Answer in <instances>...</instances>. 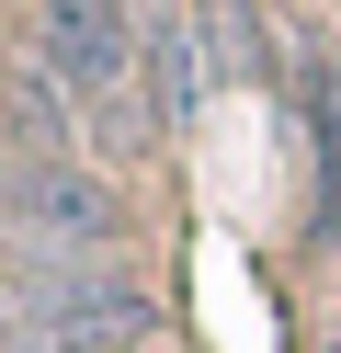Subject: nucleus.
Wrapping results in <instances>:
<instances>
[{
  "instance_id": "3",
  "label": "nucleus",
  "mask_w": 341,
  "mask_h": 353,
  "mask_svg": "<svg viewBox=\"0 0 341 353\" xmlns=\"http://www.w3.org/2000/svg\"><path fill=\"white\" fill-rule=\"evenodd\" d=\"M0 216H12V239L45 251V262H103V239H114V194L91 183V171H68V160H23L12 183H0Z\"/></svg>"
},
{
  "instance_id": "2",
  "label": "nucleus",
  "mask_w": 341,
  "mask_h": 353,
  "mask_svg": "<svg viewBox=\"0 0 341 353\" xmlns=\"http://www.w3.org/2000/svg\"><path fill=\"white\" fill-rule=\"evenodd\" d=\"M34 57L91 114H103V103H136V12L125 0H45L34 12Z\"/></svg>"
},
{
  "instance_id": "5",
  "label": "nucleus",
  "mask_w": 341,
  "mask_h": 353,
  "mask_svg": "<svg viewBox=\"0 0 341 353\" xmlns=\"http://www.w3.org/2000/svg\"><path fill=\"white\" fill-rule=\"evenodd\" d=\"M318 228H341V92L318 103Z\"/></svg>"
},
{
  "instance_id": "6",
  "label": "nucleus",
  "mask_w": 341,
  "mask_h": 353,
  "mask_svg": "<svg viewBox=\"0 0 341 353\" xmlns=\"http://www.w3.org/2000/svg\"><path fill=\"white\" fill-rule=\"evenodd\" d=\"M23 353H103V342H23Z\"/></svg>"
},
{
  "instance_id": "4",
  "label": "nucleus",
  "mask_w": 341,
  "mask_h": 353,
  "mask_svg": "<svg viewBox=\"0 0 341 353\" xmlns=\"http://www.w3.org/2000/svg\"><path fill=\"white\" fill-rule=\"evenodd\" d=\"M148 80H159V114H194L205 103V46H194V23H159V46H148Z\"/></svg>"
},
{
  "instance_id": "1",
  "label": "nucleus",
  "mask_w": 341,
  "mask_h": 353,
  "mask_svg": "<svg viewBox=\"0 0 341 353\" xmlns=\"http://www.w3.org/2000/svg\"><path fill=\"white\" fill-rule=\"evenodd\" d=\"M0 330L23 342H103L125 353L136 330H148V285L125 274V262H45V251H12L0 262Z\"/></svg>"
}]
</instances>
